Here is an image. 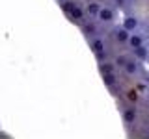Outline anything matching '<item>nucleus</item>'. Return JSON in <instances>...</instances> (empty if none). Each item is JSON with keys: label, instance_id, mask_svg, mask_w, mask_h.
Here are the masks:
<instances>
[{"label": "nucleus", "instance_id": "nucleus-14", "mask_svg": "<svg viewBox=\"0 0 149 139\" xmlns=\"http://www.w3.org/2000/svg\"><path fill=\"white\" fill-rule=\"evenodd\" d=\"M77 6V2H73V0H60V8H62V11L65 15H69V11Z\"/></svg>", "mask_w": 149, "mask_h": 139}, {"label": "nucleus", "instance_id": "nucleus-8", "mask_svg": "<svg viewBox=\"0 0 149 139\" xmlns=\"http://www.w3.org/2000/svg\"><path fill=\"white\" fill-rule=\"evenodd\" d=\"M121 117H123V122L130 126V124H134V122H136V109L129 106V108H125V109H123Z\"/></svg>", "mask_w": 149, "mask_h": 139}, {"label": "nucleus", "instance_id": "nucleus-18", "mask_svg": "<svg viewBox=\"0 0 149 139\" xmlns=\"http://www.w3.org/2000/svg\"><path fill=\"white\" fill-rule=\"evenodd\" d=\"M147 102H149V91H147Z\"/></svg>", "mask_w": 149, "mask_h": 139}, {"label": "nucleus", "instance_id": "nucleus-4", "mask_svg": "<svg viewBox=\"0 0 149 139\" xmlns=\"http://www.w3.org/2000/svg\"><path fill=\"white\" fill-rule=\"evenodd\" d=\"M130 52H132L134 59H138V61H147L149 59V46H146V43L140 45L138 48H132Z\"/></svg>", "mask_w": 149, "mask_h": 139}, {"label": "nucleus", "instance_id": "nucleus-11", "mask_svg": "<svg viewBox=\"0 0 149 139\" xmlns=\"http://www.w3.org/2000/svg\"><path fill=\"white\" fill-rule=\"evenodd\" d=\"M67 17L71 19V21H74V22H80L82 19H84V9L77 4V6H74L71 11H69V15H67Z\"/></svg>", "mask_w": 149, "mask_h": 139}, {"label": "nucleus", "instance_id": "nucleus-6", "mask_svg": "<svg viewBox=\"0 0 149 139\" xmlns=\"http://www.w3.org/2000/svg\"><path fill=\"white\" fill-rule=\"evenodd\" d=\"M138 24H140V22H138V19L134 17V15H127V17L123 19V22H121V26H123L127 32H136L138 30Z\"/></svg>", "mask_w": 149, "mask_h": 139}, {"label": "nucleus", "instance_id": "nucleus-1", "mask_svg": "<svg viewBox=\"0 0 149 139\" xmlns=\"http://www.w3.org/2000/svg\"><path fill=\"white\" fill-rule=\"evenodd\" d=\"M97 19H99V22H102V24H110V22H114V19H116V9L110 8V6H101Z\"/></svg>", "mask_w": 149, "mask_h": 139}, {"label": "nucleus", "instance_id": "nucleus-17", "mask_svg": "<svg viewBox=\"0 0 149 139\" xmlns=\"http://www.w3.org/2000/svg\"><path fill=\"white\" fill-rule=\"evenodd\" d=\"M114 2H116V8H123L127 0H114Z\"/></svg>", "mask_w": 149, "mask_h": 139}, {"label": "nucleus", "instance_id": "nucleus-16", "mask_svg": "<svg viewBox=\"0 0 149 139\" xmlns=\"http://www.w3.org/2000/svg\"><path fill=\"white\" fill-rule=\"evenodd\" d=\"M95 58H97V63H102V61H106V50H102V52L95 54Z\"/></svg>", "mask_w": 149, "mask_h": 139}, {"label": "nucleus", "instance_id": "nucleus-10", "mask_svg": "<svg viewBox=\"0 0 149 139\" xmlns=\"http://www.w3.org/2000/svg\"><path fill=\"white\" fill-rule=\"evenodd\" d=\"M99 9H101V4L95 2V0H91V2L86 6V15L91 17V19H97V15H99Z\"/></svg>", "mask_w": 149, "mask_h": 139}, {"label": "nucleus", "instance_id": "nucleus-5", "mask_svg": "<svg viewBox=\"0 0 149 139\" xmlns=\"http://www.w3.org/2000/svg\"><path fill=\"white\" fill-rule=\"evenodd\" d=\"M88 41H90V48H91L93 54H99V52H102V50H106L104 39H102L101 35H95V37H91V39H88Z\"/></svg>", "mask_w": 149, "mask_h": 139}, {"label": "nucleus", "instance_id": "nucleus-15", "mask_svg": "<svg viewBox=\"0 0 149 139\" xmlns=\"http://www.w3.org/2000/svg\"><path fill=\"white\" fill-rule=\"evenodd\" d=\"M127 59H129V56H125V54H119V56H116V59H114L116 67H123V65L127 63Z\"/></svg>", "mask_w": 149, "mask_h": 139}, {"label": "nucleus", "instance_id": "nucleus-13", "mask_svg": "<svg viewBox=\"0 0 149 139\" xmlns=\"http://www.w3.org/2000/svg\"><path fill=\"white\" fill-rule=\"evenodd\" d=\"M102 82H104L106 87L114 89V87L118 85V76H116V72H112V74H102Z\"/></svg>", "mask_w": 149, "mask_h": 139}, {"label": "nucleus", "instance_id": "nucleus-7", "mask_svg": "<svg viewBox=\"0 0 149 139\" xmlns=\"http://www.w3.org/2000/svg\"><path fill=\"white\" fill-rule=\"evenodd\" d=\"M121 69H123V71L127 72L129 76H134V74H138V71H140V69H138V59L129 58V59H127V63H125Z\"/></svg>", "mask_w": 149, "mask_h": 139}, {"label": "nucleus", "instance_id": "nucleus-2", "mask_svg": "<svg viewBox=\"0 0 149 139\" xmlns=\"http://www.w3.org/2000/svg\"><path fill=\"white\" fill-rule=\"evenodd\" d=\"M82 34L86 39H91V37L99 35V24H97L93 19H90V21H84L82 22Z\"/></svg>", "mask_w": 149, "mask_h": 139}, {"label": "nucleus", "instance_id": "nucleus-3", "mask_svg": "<svg viewBox=\"0 0 149 139\" xmlns=\"http://www.w3.org/2000/svg\"><path fill=\"white\" fill-rule=\"evenodd\" d=\"M112 35H114V39L118 41V43H121V45H127L130 32H127L123 26L119 24V26H114V30H112Z\"/></svg>", "mask_w": 149, "mask_h": 139}, {"label": "nucleus", "instance_id": "nucleus-9", "mask_svg": "<svg viewBox=\"0 0 149 139\" xmlns=\"http://www.w3.org/2000/svg\"><path fill=\"white\" fill-rule=\"evenodd\" d=\"M127 45H129V48H130V50H132V48H138L140 45H143V37L140 35V34H134V32H130Z\"/></svg>", "mask_w": 149, "mask_h": 139}, {"label": "nucleus", "instance_id": "nucleus-12", "mask_svg": "<svg viewBox=\"0 0 149 139\" xmlns=\"http://www.w3.org/2000/svg\"><path fill=\"white\" fill-rule=\"evenodd\" d=\"M99 72L101 74H112V72H116V63L114 61H102V63H99Z\"/></svg>", "mask_w": 149, "mask_h": 139}]
</instances>
